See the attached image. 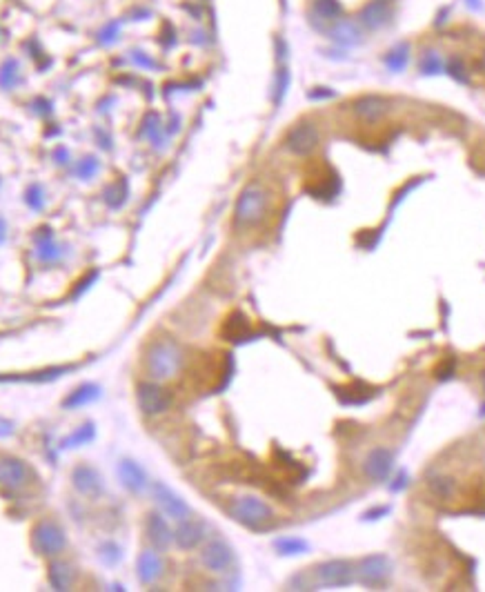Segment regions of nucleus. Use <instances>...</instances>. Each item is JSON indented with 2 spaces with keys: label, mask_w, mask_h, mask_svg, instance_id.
<instances>
[{
  "label": "nucleus",
  "mask_w": 485,
  "mask_h": 592,
  "mask_svg": "<svg viewBox=\"0 0 485 592\" xmlns=\"http://www.w3.org/2000/svg\"><path fill=\"white\" fill-rule=\"evenodd\" d=\"M183 366V352L174 341L154 343L147 352V372L151 378L167 381L176 376Z\"/></svg>",
  "instance_id": "f03ea898"
},
{
  "label": "nucleus",
  "mask_w": 485,
  "mask_h": 592,
  "mask_svg": "<svg viewBox=\"0 0 485 592\" xmlns=\"http://www.w3.org/2000/svg\"><path fill=\"white\" fill-rule=\"evenodd\" d=\"M96 171H99V161L96 159H85V161H81L79 167H76V174L81 179H91Z\"/></svg>",
  "instance_id": "473e14b6"
},
{
  "label": "nucleus",
  "mask_w": 485,
  "mask_h": 592,
  "mask_svg": "<svg viewBox=\"0 0 485 592\" xmlns=\"http://www.w3.org/2000/svg\"><path fill=\"white\" fill-rule=\"evenodd\" d=\"M31 543L34 548L41 552V555L45 557H54V555H61V552L65 550V532L61 526H56L51 521H43V523H38L31 532Z\"/></svg>",
  "instance_id": "20e7f679"
},
{
  "label": "nucleus",
  "mask_w": 485,
  "mask_h": 592,
  "mask_svg": "<svg viewBox=\"0 0 485 592\" xmlns=\"http://www.w3.org/2000/svg\"><path fill=\"white\" fill-rule=\"evenodd\" d=\"M36 243H38L36 256L41 261H56L58 256H61V250H58V245L54 243V236H51L49 230H45V234H38Z\"/></svg>",
  "instance_id": "393cba45"
},
{
  "label": "nucleus",
  "mask_w": 485,
  "mask_h": 592,
  "mask_svg": "<svg viewBox=\"0 0 485 592\" xmlns=\"http://www.w3.org/2000/svg\"><path fill=\"white\" fill-rule=\"evenodd\" d=\"M321 134L314 123H299L287 131L285 147L296 156H307L319 147Z\"/></svg>",
  "instance_id": "39448f33"
},
{
  "label": "nucleus",
  "mask_w": 485,
  "mask_h": 592,
  "mask_svg": "<svg viewBox=\"0 0 485 592\" xmlns=\"http://www.w3.org/2000/svg\"><path fill=\"white\" fill-rule=\"evenodd\" d=\"M229 512L239 523H243L247 528H254V530L267 526L271 521V517H274L271 508L265 501L256 499V496H241V499L231 503Z\"/></svg>",
  "instance_id": "7ed1b4c3"
},
{
  "label": "nucleus",
  "mask_w": 485,
  "mask_h": 592,
  "mask_svg": "<svg viewBox=\"0 0 485 592\" xmlns=\"http://www.w3.org/2000/svg\"><path fill=\"white\" fill-rule=\"evenodd\" d=\"M327 36L341 47H354L363 41V29H361L359 23L341 18V21H336L334 25L327 27Z\"/></svg>",
  "instance_id": "2eb2a0df"
},
{
  "label": "nucleus",
  "mask_w": 485,
  "mask_h": 592,
  "mask_svg": "<svg viewBox=\"0 0 485 592\" xmlns=\"http://www.w3.org/2000/svg\"><path fill=\"white\" fill-rule=\"evenodd\" d=\"M94 438V426L91 423H85L76 430L74 434H69L65 441H63V448H79V446H85Z\"/></svg>",
  "instance_id": "c85d7f7f"
},
{
  "label": "nucleus",
  "mask_w": 485,
  "mask_h": 592,
  "mask_svg": "<svg viewBox=\"0 0 485 592\" xmlns=\"http://www.w3.org/2000/svg\"><path fill=\"white\" fill-rule=\"evenodd\" d=\"M448 74L452 76V79H456L459 83H468V76H465V69H463V63L459 59H452L448 63Z\"/></svg>",
  "instance_id": "72a5a7b5"
},
{
  "label": "nucleus",
  "mask_w": 485,
  "mask_h": 592,
  "mask_svg": "<svg viewBox=\"0 0 485 592\" xmlns=\"http://www.w3.org/2000/svg\"><path fill=\"white\" fill-rule=\"evenodd\" d=\"M387 512H390V508H387V506H383V508H379V510H372V512H367V514H365V519H367V521H372V519H381L383 514H387Z\"/></svg>",
  "instance_id": "e433bc0d"
},
{
  "label": "nucleus",
  "mask_w": 485,
  "mask_h": 592,
  "mask_svg": "<svg viewBox=\"0 0 485 592\" xmlns=\"http://www.w3.org/2000/svg\"><path fill=\"white\" fill-rule=\"evenodd\" d=\"M390 111V101L376 96V94H370V96H363L354 103V114L365 121V123H379L385 119V114Z\"/></svg>",
  "instance_id": "4468645a"
},
{
  "label": "nucleus",
  "mask_w": 485,
  "mask_h": 592,
  "mask_svg": "<svg viewBox=\"0 0 485 592\" xmlns=\"http://www.w3.org/2000/svg\"><path fill=\"white\" fill-rule=\"evenodd\" d=\"M470 5H472L474 9H481V3H479V0H470Z\"/></svg>",
  "instance_id": "ea45409f"
},
{
  "label": "nucleus",
  "mask_w": 485,
  "mask_h": 592,
  "mask_svg": "<svg viewBox=\"0 0 485 592\" xmlns=\"http://www.w3.org/2000/svg\"><path fill=\"white\" fill-rule=\"evenodd\" d=\"M312 16L323 21L325 25H334L336 21H341L343 16V7L339 0H316L312 7Z\"/></svg>",
  "instance_id": "4be33fe9"
},
{
  "label": "nucleus",
  "mask_w": 485,
  "mask_h": 592,
  "mask_svg": "<svg viewBox=\"0 0 485 592\" xmlns=\"http://www.w3.org/2000/svg\"><path fill=\"white\" fill-rule=\"evenodd\" d=\"M99 396H101V388H99V386L85 383V386H81V388H76V390L63 401V406H65V408H81V406L91 403V401H96Z\"/></svg>",
  "instance_id": "5701e85b"
},
{
  "label": "nucleus",
  "mask_w": 485,
  "mask_h": 592,
  "mask_svg": "<svg viewBox=\"0 0 485 592\" xmlns=\"http://www.w3.org/2000/svg\"><path fill=\"white\" fill-rule=\"evenodd\" d=\"M154 492V501H156V506L161 508V512L165 514V517L174 519V521H183L189 517V506L181 499V496L176 492H171L167 486L163 483H154L151 488Z\"/></svg>",
  "instance_id": "6e6552de"
},
{
  "label": "nucleus",
  "mask_w": 485,
  "mask_h": 592,
  "mask_svg": "<svg viewBox=\"0 0 485 592\" xmlns=\"http://www.w3.org/2000/svg\"><path fill=\"white\" fill-rule=\"evenodd\" d=\"M483 67H485V51H483Z\"/></svg>",
  "instance_id": "79ce46f5"
},
{
  "label": "nucleus",
  "mask_w": 485,
  "mask_h": 592,
  "mask_svg": "<svg viewBox=\"0 0 485 592\" xmlns=\"http://www.w3.org/2000/svg\"><path fill=\"white\" fill-rule=\"evenodd\" d=\"M483 390H485V372H483Z\"/></svg>",
  "instance_id": "a19ab883"
},
{
  "label": "nucleus",
  "mask_w": 485,
  "mask_h": 592,
  "mask_svg": "<svg viewBox=\"0 0 485 592\" xmlns=\"http://www.w3.org/2000/svg\"><path fill=\"white\" fill-rule=\"evenodd\" d=\"M287 87H289V71L283 67V69H279V74H276V85H274V103H276V105L283 101Z\"/></svg>",
  "instance_id": "7c9ffc66"
},
{
  "label": "nucleus",
  "mask_w": 485,
  "mask_h": 592,
  "mask_svg": "<svg viewBox=\"0 0 485 592\" xmlns=\"http://www.w3.org/2000/svg\"><path fill=\"white\" fill-rule=\"evenodd\" d=\"M203 537H205L203 523L196 521V519H189V517L179 521V528H176V532H174V541H176L179 548H183V550L196 548L203 541Z\"/></svg>",
  "instance_id": "f3484780"
},
{
  "label": "nucleus",
  "mask_w": 485,
  "mask_h": 592,
  "mask_svg": "<svg viewBox=\"0 0 485 592\" xmlns=\"http://www.w3.org/2000/svg\"><path fill=\"white\" fill-rule=\"evenodd\" d=\"M119 479H121V483L127 488V490H131V492H141L145 486H147V474H145V470L136 463V461H131V459H123L121 463H119Z\"/></svg>",
  "instance_id": "a211bd4d"
},
{
  "label": "nucleus",
  "mask_w": 485,
  "mask_h": 592,
  "mask_svg": "<svg viewBox=\"0 0 485 592\" xmlns=\"http://www.w3.org/2000/svg\"><path fill=\"white\" fill-rule=\"evenodd\" d=\"M392 468H394V454H392V450H387V448H374L363 461L365 476L374 483L385 481L387 476H390Z\"/></svg>",
  "instance_id": "9d476101"
},
{
  "label": "nucleus",
  "mask_w": 485,
  "mask_h": 592,
  "mask_svg": "<svg viewBox=\"0 0 485 592\" xmlns=\"http://www.w3.org/2000/svg\"><path fill=\"white\" fill-rule=\"evenodd\" d=\"M147 537L149 541L156 546V548H167L174 539V532L169 528V523L165 521V517H161V514H149L147 517Z\"/></svg>",
  "instance_id": "6ab92c4d"
},
{
  "label": "nucleus",
  "mask_w": 485,
  "mask_h": 592,
  "mask_svg": "<svg viewBox=\"0 0 485 592\" xmlns=\"http://www.w3.org/2000/svg\"><path fill=\"white\" fill-rule=\"evenodd\" d=\"M163 575V559L154 550H145L139 557V579L143 583H154Z\"/></svg>",
  "instance_id": "aec40b11"
},
{
  "label": "nucleus",
  "mask_w": 485,
  "mask_h": 592,
  "mask_svg": "<svg viewBox=\"0 0 485 592\" xmlns=\"http://www.w3.org/2000/svg\"><path fill=\"white\" fill-rule=\"evenodd\" d=\"M74 581H76V570H74L69 563H65V561H54V563L49 566V583H51L54 590H58V592L71 590Z\"/></svg>",
  "instance_id": "412c9836"
},
{
  "label": "nucleus",
  "mask_w": 485,
  "mask_h": 592,
  "mask_svg": "<svg viewBox=\"0 0 485 592\" xmlns=\"http://www.w3.org/2000/svg\"><path fill=\"white\" fill-rule=\"evenodd\" d=\"M134 61L139 63L141 67H154L151 59H147V56H145V51H134Z\"/></svg>",
  "instance_id": "c9c22d12"
},
{
  "label": "nucleus",
  "mask_w": 485,
  "mask_h": 592,
  "mask_svg": "<svg viewBox=\"0 0 485 592\" xmlns=\"http://www.w3.org/2000/svg\"><path fill=\"white\" fill-rule=\"evenodd\" d=\"M314 577L321 586H350L354 583V577H356V570L350 561H343V559H332V561H325L321 566H316L314 570Z\"/></svg>",
  "instance_id": "423d86ee"
},
{
  "label": "nucleus",
  "mask_w": 485,
  "mask_h": 592,
  "mask_svg": "<svg viewBox=\"0 0 485 592\" xmlns=\"http://www.w3.org/2000/svg\"><path fill=\"white\" fill-rule=\"evenodd\" d=\"M127 199V181H116L114 185H109L105 189V203L109 207H121Z\"/></svg>",
  "instance_id": "cd10ccee"
},
{
  "label": "nucleus",
  "mask_w": 485,
  "mask_h": 592,
  "mask_svg": "<svg viewBox=\"0 0 485 592\" xmlns=\"http://www.w3.org/2000/svg\"><path fill=\"white\" fill-rule=\"evenodd\" d=\"M419 69L421 74L425 76H436L443 71V59H441V54L434 51V49H425L423 56H421V61H419Z\"/></svg>",
  "instance_id": "bb28decb"
},
{
  "label": "nucleus",
  "mask_w": 485,
  "mask_h": 592,
  "mask_svg": "<svg viewBox=\"0 0 485 592\" xmlns=\"http://www.w3.org/2000/svg\"><path fill=\"white\" fill-rule=\"evenodd\" d=\"M201 561L211 572H227V568L234 563V552L225 541H211L203 548Z\"/></svg>",
  "instance_id": "9b49d317"
},
{
  "label": "nucleus",
  "mask_w": 485,
  "mask_h": 592,
  "mask_svg": "<svg viewBox=\"0 0 485 592\" xmlns=\"http://www.w3.org/2000/svg\"><path fill=\"white\" fill-rule=\"evenodd\" d=\"M29 481V468L21 459H0V488L21 490Z\"/></svg>",
  "instance_id": "f8f14e48"
},
{
  "label": "nucleus",
  "mask_w": 485,
  "mask_h": 592,
  "mask_svg": "<svg viewBox=\"0 0 485 592\" xmlns=\"http://www.w3.org/2000/svg\"><path fill=\"white\" fill-rule=\"evenodd\" d=\"M27 205L34 207V209H43L45 199H43V189H41V185H31V187L27 189Z\"/></svg>",
  "instance_id": "2f4dec72"
},
{
  "label": "nucleus",
  "mask_w": 485,
  "mask_h": 592,
  "mask_svg": "<svg viewBox=\"0 0 485 592\" xmlns=\"http://www.w3.org/2000/svg\"><path fill=\"white\" fill-rule=\"evenodd\" d=\"M139 406L147 416L163 414L171 406V396L159 383H141L139 386Z\"/></svg>",
  "instance_id": "1a4fd4ad"
},
{
  "label": "nucleus",
  "mask_w": 485,
  "mask_h": 592,
  "mask_svg": "<svg viewBox=\"0 0 485 592\" xmlns=\"http://www.w3.org/2000/svg\"><path fill=\"white\" fill-rule=\"evenodd\" d=\"M116 36H119V23H109V25L101 31V41H103V43H114Z\"/></svg>",
  "instance_id": "f704fd0d"
},
{
  "label": "nucleus",
  "mask_w": 485,
  "mask_h": 592,
  "mask_svg": "<svg viewBox=\"0 0 485 592\" xmlns=\"http://www.w3.org/2000/svg\"><path fill=\"white\" fill-rule=\"evenodd\" d=\"M18 81V65L16 61H5L3 69H0V85H3L5 89L14 87Z\"/></svg>",
  "instance_id": "c756f323"
},
{
  "label": "nucleus",
  "mask_w": 485,
  "mask_h": 592,
  "mask_svg": "<svg viewBox=\"0 0 485 592\" xmlns=\"http://www.w3.org/2000/svg\"><path fill=\"white\" fill-rule=\"evenodd\" d=\"M392 570H394V566H392L390 557H385V555H370V557H365L359 563L356 577L365 586H381V583H385L387 579L392 577Z\"/></svg>",
  "instance_id": "0eeeda50"
},
{
  "label": "nucleus",
  "mask_w": 485,
  "mask_h": 592,
  "mask_svg": "<svg viewBox=\"0 0 485 592\" xmlns=\"http://www.w3.org/2000/svg\"><path fill=\"white\" fill-rule=\"evenodd\" d=\"M332 96H334V91H329V89L327 91H312V94H309V99H332Z\"/></svg>",
  "instance_id": "4c0bfd02"
},
{
  "label": "nucleus",
  "mask_w": 485,
  "mask_h": 592,
  "mask_svg": "<svg viewBox=\"0 0 485 592\" xmlns=\"http://www.w3.org/2000/svg\"><path fill=\"white\" fill-rule=\"evenodd\" d=\"M274 546H276V550H279V555H283V557L305 555V552L309 550L307 541H303V539H299V537H283V539H276Z\"/></svg>",
  "instance_id": "a878e982"
},
{
  "label": "nucleus",
  "mask_w": 485,
  "mask_h": 592,
  "mask_svg": "<svg viewBox=\"0 0 485 592\" xmlns=\"http://www.w3.org/2000/svg\"><path fill=\"white\" fill-rule=\"evenodd\" d=\"M405 483H407L405 474H401V476H399V483H394V486H392V490H401V488H405Z\"/></svg>",
  "instance_id": "58836bf2"
},
{
  "label": "nucleus",
  "mask_w": 485,
  "mask_h": 592,
  "mask_svg": "<svg viewBox=\"0 0 485 592\" xmlns=\"http://www.w3.org/2000/svg\"><path fill=\"white\" fill-rule=\"evenodd\" d=\"M390 16H392L390 0H372V3H367L361 9L359 25H363L365 29H383L390 23Z\"/></svg>",
  "instance_id": "ddd939ff"
},
{
  "label": "nucleus",
  "mask_w": 485,
  "mask_h": 592,
  "mask_svg": "<svg viewBox=\"0 0 485 592\" xmlns=\"http://www.w3.org/2000/svg\"><path fill=\"white\" fill-rule=\"evenodd\" d=\"M383 63H385V67H387V69L394 71V74L403 71V69L407 67V63H410V45H407V43H399V45H394L390 51L385 54Z\"/></svg>",
  "instance_id": "b1692460"
},
{
  "label": "nucleus",
  "mask_w": 485,
  "mask_h": 592,
  "mask_svg": "<svg viewBox=\"0 0 485 592\" xmlns=\"http://www.w3.org/2000/svg\"><path fill=\"white\" fill-rule=\"evenodd\" d=\"M267 209H269V194H267V189L263 185H259V183H249L241 192L239 201H236L234 221L241 227L259 225L267 216Z\"/></svg>",
  "instance_id": "f257e3e1"
},
{
  "label": "nucleus",
  "mask_w": 485,
  "mask_h": 592,
  "mask_svg": "<svg viewBox=\"0 0 485 592\" xmlns=\"http://www.w3.org/2000/svg\"><path fill=\"white\" fill-rule=\"evenodd\" d=\"M71 483H74V488L79 490L81 494H87V496H99V494L103 492L101 474L96 472L94 468H89V466H79V468H74V472H71Z\"/></svg>",
  "instance_id": "dca6fc26"
}]
</instances>
